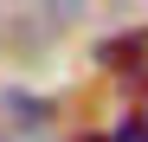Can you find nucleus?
Wrapping results in <instances>:
<instances>
[{
	"mask_svg": "<svg viewBox=\"0 0 148 142\" xmlns=\"http://www.w3.org/2000/svg\"><path fill=\"white\" fill-rule=\"evenodd\" d=\"M116 142H148V110H135V116H129V129H122Z\"/></svg>",
	"mask_w": 148,
	"mask_h": 142,
	"instance_id": "f257e3e1",
	"label": "nucleus"
},
{
	"mask_svg": "<svg viewBox=\"0 0 148 142\" xmlns=\"http://www.w3.org/2000/svg\"><path fill=\"white\" fill-rule=\"evenodd\" d=\"M77 142H116V136H77Z\"/></svg>",
	"mask_w": 148,
	"mask_h": 142,
	"instance_id": "f03ea898",
	"label": "nucleus"
}]
</instances>
